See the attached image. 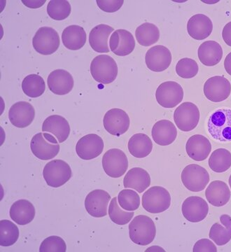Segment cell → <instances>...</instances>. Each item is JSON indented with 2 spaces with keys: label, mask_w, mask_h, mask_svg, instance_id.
Wrapping results in <instances>:
<instances>
[{
  "label": "cell",
  "mask_w": 231,
  "mask_h": 252,
  "mask_svg": "<svg viewBox=\"0 0 231 252\" xmlns=\"http://www.w3.org/2000/svg\"><path fill=\"white\" fill-rule=\"evenodd\" d=\"M156 228L154 220L145 215L134 217L129 224L130 238L134 244L146 246L156 238Z\"/></svg>",
  "instance_id": "cell-1"
},
{
  "label": "cell",
  "mask_w": 231,
  "mask_h": 252,
  "mask_svg": "<svg viewBox=\"0 0 231 252\" xmlns=\"http://www.w3.org/2000/svg\"><path fill=\"white\" fill-rule=\"evenodd\" d=\"M207 130L214 140L231 142V109H217L212 113L207 123Z\"/></svg>",
  "instance_id": "cell-2"
},
{
  "label": "cell",
  "mask_w": 231,
  "mask_h": 252,
  "mask_svg": "<svg viewBox=\"0 0 231 252\" xmlns=\"http://www.w3.org/2000/svg\"><path fill=\"white\" fill-rule=\"evenodd\" d=\"M118 72L116 61L108 55L96 56L91 62V75L99 84H109L114 82L117 77Z\"/></svg>",
  "instance_id": "cell-3"
},
{
  "label": "cell",
  "mask_w": 231,
  "mask_h": 252,
  "mask_svg": "<svg viewBox=\"0 0 231 252\" xmlns=\"http://www.w3.org/2000/svg\"><path fill=\"white\" fill-rule=\"evenodd\" d=\"M59 142L49 132H39L34 135L31 142L32 152L37 158L51 160L60 152Z\"/></svg>",
  "instance_id": "cell-4"
},
{
  "label": "cell",
  "mask_w": 231,
  "mask_h": 252,
  "mask_svg": "<svg viewBox=\"0 0 231 252\" xmlns=\"http://www.w3.org/2000/svg\"><path fill=\"white\" fill-rule=\"evenodd\" d=\"M170 205V194L164 187H153L143 194V208L150 213L159 214L166 211Z\"/></svg>",
  "instance_id": "cell-5"
},
{
  "label": "cell",
  "mask_w": 231,
  "mask_h": 252,
  "mask_svg": "<svg viewBox=\"0 0 231 252\" xmlns=\"http://www.w3.org/2000/svg\"><path fill=\"white\" fill-rule=\"evenodd\" d=\"M71 167L63 160H53L48 162L43 170V177L47 185L59 188L67 183L71 177Z\"/></svg>",
  "instance_id": "cell-6"
},
{
  "label": "cell",
  "mask_w": 231,
  "mask_h": 252,
  "mask_svg": "<svg viewBox=\"0 0 231 252\" xmlns=\"http://www.w3.org/2000/svg\"><path fill=\"white\" fill-rule=\"evenodd\" d=\"M181 178L184 187L192 192L203 190L210 180L207 170L197 164L187 165L183 170Z\"/></svg>",
  "instance_id": "cell-7"
},
{
  "label": "cell",
  "mask_w": 231,
  "mask_h": 252,
  "mask_svg": "<svg viewBox=\"0 0 231 252\" xmlns=\"http://www.w3.org/2000/svg\"><path fill=\"white\" fill-rule=\"evenodd\" d=\"M102 167L109 177L119 178L126 173L129 167L127 156L120 149H109L103 156Z\"/></svg>",
  "instance_id": "cell-8"
},
{
  "label": "cell",
  "mask_w": 231,
  "mask_h": 252,
  "mask_svg": "<svg viewBox=\"0 0 231 252\" xmlns=\"http://www.w3.org/2000/svg\"><path fill=\"white\" fill-rule=\"evenodd\" d=\"M33 46L36 52L41 55L54 54L60 46L59 34L54 28H40L33 37Z\"/></svg>",
  "instance_id": "cell-9"
},
{
  "label": "cell",
  "mask_w": 231,
  "mask_h": 252,
  "mask_svg": "<svg viewBox=\"0 0 231 252\" xmlns=\"http://www.w3.org/2000/svg\"><path fill=\"white\" fill-rule=\"evenodd\" d=\"M174 121L179 130L189 132L195 129L200 121V111L195 104L185 102L174 112Z\"/></svg>",
  "instance_id": "cell-10"
},
{
  "label": "cell",
  "mask_w": 231,
  "mask_h": 252,
  "mask_svg": "<svg viewBox=\"0 0 231 252\" xmlns=\"http://www.w3.org/2000/svg\"><path fill=\"white\" fill-rule=\"evenodd\" d=\"M158 103L164 108H174L184 98V90L175 81H166L158 87L156 92Z\"/></svg>",
  "instance_id": "cell-11"
},
{
  "label": "cell",
  "mask_w": 231,
  "mask_h": 252,
  "mask_svg": "<svg viewBox=\"0 0 231 252\" xmlns=\"http://www.w3.org/2000/svg\"><path fill=\"white\" fill-rule=\"evenodd\" d=\"M104 129L111 135L119 137L127 132L130 118L123 109L114 108L108 111L103 119Z\"/></svg>",
  "instance_id": "cell-12"
},
{
  "label": "cell",
  "mask_w": 231,
  "mask_h": 252,
  "mask_svg": "<svg viewBox=\"0 0 231 252\" xmlns=\"http://www.w3.org/2000/svg\"><path fill=\"white\" fill-rule=\"evenodd\" d=\"M204 95L213 102H221L226 100L231 93L230 81L222 76L209 78L204 84Z\"/></svg>",
  "instance_id": "cell-13"
},
{
  "label": "cell",
  "mask_w": 231,
  "mask_h": 252,
  "mask_svg": "<svg viewBox=\"0 0 231 252\" xmlns=\"http://www.w3.org/2000/svg\"><path fill=\"white\" fill-rule=\"evenodd\" d=\"M104 149V142L102 137L96 134L81 137L76 145V152L78 157L85 160H92L99 157Z\"/></svg>",
  "instance_id": "cell-14"
},
{
  "label": "cell",
  "mask_w": 231,
  "mask_h": 252,
  "mask_svg": "<svg viewBox=\"0 0 231 252\" xmlns=\"http://www.w3.org/2000/svg\"><path fill=\"white\" fill-rule=\"evenodd\" d=\"M111 195L101 189L93 190L88 194L85 200V208L91 216L101 218L107 216Z\"/></svg>",
  "instance_id": "cell-15"
},
{
  "label": "cell",
  "mask_w": 231,
  "mask_h": 252,
  "mask_svg": "<svg viewBox=\"0 0 231 252\" xmlns=\"http://www.w3.org/2000/svg\"><path fill=\"white\" fill-rule=\"evenodd\" d=\"M145 62L147 67L153 72H164L172 63V54L165 46H155L147 51Z\"/></svg>",
  "instance_id": "cell-16"
},
{
  "label": "cell",
  "mask_w": 231,
  "mask_h": 252,
  "mask_svg": "<svg viewBox=\"0 0 231 252\" xmlns=\"http://www.w3.org/2000/svg\"><path fill=\"white\" fill-rule=\"evenodd\" d=\"M182 211L186 220L192 223H198L208 215V204L200 197H189L183 203Z\"/></svg>",
  "instance_id": "cell-17"
},
{
  "label": "cell",
  "mask_w": 231,
  "mask_h": 252,
  "mask_svg": "<svg viewBox=\"0 0 231 252\" xmlns=\"http://www.w3.org/2000/svg\"><path fill=\"white\" fill-rule=\"evenodd\" d=\"M35 117V111L31 103L20 101L11 106L9 112L10 122L19 128H24L31 125Z\"/></svg>",
  "instance_id": "cell-18"
},
{
  "label": "cell",
  "mask_w": 231,
  "mask_h": 252,
  "mask_svg": "<svg viewBox=\"0 0 231 252\" xmlns=\"http://www.w3.org/2000/svg\"><path fill=\"white\" fill-rule=\"evenodd\" d=\"M109 48L116 56H129L135 48V40L129 31L124 29L117 30L110 36Z\"/></svg>",
  "instance_id": "cell-19"
},
{
  "label": "cell",
  "mask_w": 231,
  "mask_h": 252,
  "mask_svg": "<svg viewBox=\"0 0 231 252\" xmlns=\"http://www.w3.org/2000/svg\"><path fill=\"white\" fill-rule=\"evenodd\" d=\"M49 90L56 94L64 95L71 92L74 87V79L70 73L64 69L53 71L48 77Z\"/></svg>",
  "instance_id": "cell-20"
},
{
  "label": "cell",
  "mask_w": 231,
  "mask_h": 252,
  "mask_svg": "<svg viewBox=\"0 0 231 252\" xmlns=\"http://www.w3.org/2000/svg\"><path fill=\"white\" fill-rule=\"evenodd\" d=\"M212 31L213 23L206 15H194L188 21V33L196 40H203L212 34Z\"/></svg>",
  "instance_id": "cell-21"
},
{
  "label": "cell",
  "mask_w": 231,
  "mask_h": 252,
  "mask_svg": "<svg viewBox=\"0 0 231 252\" xmlns=\"http://www.w3.org/2000/svg\"><path fill=\"white\" fill-rule=\"evenodd\" d=\"M186 151L188 156L196 161H202L209 157L212 144L207 137L202 135H193L187 141Z\"/></svg>",
  "instance_id": "cell-22"
},
{
  "label": "cell",
  "mask_w": 231,
  "mask_h": 252,
  "mask_svg": "<svg viewBox=\"0 0 231 252\" xmlns=\"http://www.w3.org/2000/svg\"><path fill=\"white\" fill-rule=\"evenodd\" d=\"M42 132L53 134L59 143H63L69 137L70 126L64 117L59 115L50 116L43 123Z\"/></svg>",
  "instance_id": "cell-23"
},
{
  "label": "cell",
  "mask_w": 231,
  "mask_h": 252,
  "mask_svg": "<svg viewBox=\"0 0 231 252\" xmlns=\"http://www.w3.org/2000/svg\"><path fill=\"white\" fill-rule=\"evenodd\" d=\"M151 135L156 144L161 146H167L175 141L177 130L176 126L170 121L161 120L153 126Z\"/></svg>",
  "instance_id": "cell-24"
},
{
  "label": "cell",
  "mask_w": 231,
  "mask_h": 252,
  "mask_svg": "<svg viewBox=\"0 0 231 252\" xmlns=\"http://www.w3.org/2000/svg\"><path fill=\"white\" fill-rule=\"evenodd\" d=\"M231 190L227 184L222 181L211 182L205 190V196L210 205L222 207L227 205L231 199Z\"/></svg>",
  "instance_id": "cell-25"
},
{
  "label": "cell",
  "mask_w": 231,
  "mask_h": 252,
  "mask_svg": "<svg viewBox=\"0 0 231 252\" xmlns=\"http://www.w3.org/2000/svg\"><path fill=\"white\" fill-rule=\"evenodd\" d=\"M9 215L11 220L17 224L27 225L34 220L35 208L31 202L22 199L17 200L11 205Z\"/></svg>",
  "instance_id": "cell-26"
},
{
  "label": "cell",
  "mask_w": 231,
  "mask_h": 252,
  "mask_svg": "<svg viewBox=\"0 0 231 252\" xmlns=\"http://www.w3.org/2000/svg\"><path fill=\"white\" fill-rule=\"evenodd\" d=\"M223 49L215 41H207L202 43L198 50V56L201 63L207 67L217 65L222 61Z\"/></svg>",
  "instance_id": "cell-27"
},
{
  "label": "cell",
  "mask_w": 231,
  "mask_h": 252,
  "mask_svg": "<svg viewBox=\"0 0 231 252\" xmlns=\"http://www.w3.org/2000/svg\"><path fill=\"white\" fill-rule=\"evenodd\" d=\"M114 28L105 24L98 25L93 28L89 34V43L96 52L106 54L109 52L108 39Z\"/></svg>",
  "instance_id": "cell-28"
},
{
  "label": "cell",
  "mask_w": 231,
  "mask_h": 252,
  "mask_svg": "<svg viewBox=\"0 0 231 252\" xmlns=\"http://www.w3.org/2000/svg\"><path fill=\"white\" fill-rule=\"evenodd\" d=\"M150 185V175L141 167L131 169L124 179L125 188L134 189L139 193L144 192Z\"/></svg>",
  "instance_id": "cell-29"
},
{
  "label": "cell",
  "mask_w": 231,
  "mask_h": 252,
  "mask_svg": "<svg viewBox=\"0 0 231 252\" xmlns=\"http://www.w3.org/2000/svg\"><path fill=\"white\" fill-rule=\"evenodd\" d=\"M209 237L218 246H224L231 240V217L229 215L220 217V222L211 227Z\"/></svg>",
  "instance_id": "cell-30"
},
{
  "label": "cell",
  "mask_w": 231,
  "mask_h": 252,
  "mask_svg": "<svg viewBox=\"0 0 231 252\" xmlns=\"http://www.w3.org/2000/svg\"><path fill=\"white\" fill-rule=\"evenodd\" d=\"M86 33L81 26H69L63 32L62 40L67 49L76 51L84 47L86 42Z\"/></svg>",
  "instance_id": "cell-31"
},
{
  "label": "cell",
  "mask_w": 231,
  "mask_h": 252,
  "mask_svg": "<svg viewBox=\"0 0 231 252\" xmlns=\"http://www.w3.org/2000/svg\"><path fill=\"white\" fill-rule=\"evenodd\" d=\"M128 146L130 154L137 158L147 157L152 152V141L146 134L137 133L132 136Z\"/></svg>",
  "instance_id": "cell-32"
},
{
  "label": "cell",
  "mask_w": 231,
  "mask_h": 252,
  "mask_svg": "<svg viewBox=\"0 0 231 252\" xmlns=\"http://www.w3.org/2000/svg\"><path fill=\"white\" fill-rule=\"evenodd\" d=\"M135 36L140 45L149 46L159 40L160 31L153 23H144L136 29Z\"/></svg>",
  "instance_id": "cell-33"
},
{
  "label": "cell",
  "mask_w": 231,
  "mask_h": 252,
  "mask_svg": "<svg viewBox=\"0 0 231 252\" xmlns=\"http://www.w3.org/2000/svg\"><path fill=\"white\" fill-rule=\"evenodd\" d=\"M22 89L23 93L28 97L36 98L44 94L46 90V84L40 76L32 74L23 79Z\"/></svg>",
  "instance_id": "cell-34"
},
{
  "label": "cell",
  "mask_w": 231,
  "mask_h": 252,
  "mask_svg": "<svg viewBox=\"0 0 231 252\" xmlns=\"http://www.w3.org/2000/svg\"><path fill=\"white\" fill-rule=\"evenodd\" d=\"M211 170L217 173L227 171L231 167V153L226 149H218L211 154L209 159Z\"/></svg>",
  "instance_id": "cell-35"
},
{
  "label": "cell",
  "mask_w": 231,
  "mask_h": 252,
  "mask_svg": "<svg viewBox=\"0 0 231 252\" xmlns=\"http://www.w3.org/2000/svg\"><path fill=\"white\" fill-rule=\"evenodd\" d=\"M17 225L9 220H0V245L9 247L16 243L19 238Z\"/></svg>",
  "instance_id": "cell-36"
},
{
  "label": "cell",
  "mask_w": 231,
  "mask_h": 252,
  "mask_svg": "<svg viewBox=\"0 0 231 252\" xmlns=\"http://www.w3.org/2000/svg\"><path fill=\"white\" fill-rule=\"evenodd\" d=\"M47 14L56 21H63L71 14V5L66 0H51L47 6Z\"/></svg>",
  "instance_id": "cell-37"
},
{
  "label": "cell",
  "mask_w": 231,
  "mask_h": 252,
  "mask_svg": "<svg viewBox=\"0 0 231 252\" xmlns=\"http://www.w3.org/2000/svg\"><path fill=\"white\" fill-rule=\"evenodd\" d=\"M134 211L126 212L118 204V198L111 199L109 206V216L110 220L117 225H124L129 223L133 218Z\"/></svg>",
  "instance_id": "cell-38"
},
{
  "label": "cell",
  "mask_w": 231,
  "mask_h": 252,
  "mask_svg": "<svg viewBox=\"0 0 231 252\" xmlns=\"http://www.w3.org/2000/svg\"><path fill=\"white\" fill-rule=\"evenodd\" d=\"M118 201L121 208L127 211H135L140 205V198L132 189H124L118 195Z\"/></svg>",
  "instance_id": "cell-39"
},
{
  "label": "cell",
  "mask_w": 231,
  "mask_h": 252,
  "mask_svg": "<svg viewBox=\"0 0 231 252\" xmlns=\"http://www.w3.org/2000/svg\"><path fill=\"white\" fill-rule=\"evenodd\" d=\"M199 67L197 62L194 59H184L178 61L176 65V72L179 77L184 79H191L197 75Z\"/></svg>",
  "instance_id": "cell-40"
},
{
  "label": "cell",
  "mask_w": 231,
  "mask_h": 252,
  "mask_svg": "<svg viewBox=\"0 0 231 252\" xmlns=\"http://www.w3.org/2000/svg\"><path fill=\"white\" fill-rule=\"evenodd\" d=\"M67 246L63 238L58 236H50L41 243L40 252H66Z\"/></svg>",
  "instance_id": "cell-41"
},
{
  "label": "cell",
  "mask_w": 231,
  "mask_h": 252,
  "mask_svg": "<svg viewBox=\"0 0 231 252\" xmlns=\"http://www.w3.org/2000/svg\"><path fill=\"white\" fill-rule=\"evenodd\" d=\"M98 6L102 11L114 13L119 11L124 4V0H97Z\"/></svg>",
  "instance_id": "cell-42"
},
{
  "label": "cell",
  "mask_w": 231,
  "mask_h": 252,
  "mask_svg": "<svg viewBox=\"0 0 231 252\" xmlns=\"http://www.w3.org/2000/svg\"><path fill=\"white\" fill-rule=\"evenodd\" d=\"M194 252H217L215 244L209 239H201L196 242L193 249Z\"/></svg>",
  "instance_id": "cell-43"
},
{
  "label": "cell",
  "mask_w": 231,
  "mask_h": 252,
  "mask_svg": "<svg viewBox=\"0 0 231 252\" xmlns=\"http://www.w3.org/2000/svg\"><path fill=\"white\" fill-rule=\"evenodd\" d=\"M222 37L226 44L231 47V22L224 26L222 32Z\"/></svg>",
  "instance_id": "cell-44"
},
{
  "label": "cell",
  "mask_w": 231,
  "mask_h": 252,
  "mask_svg": "<svg viewBox=\"0 0 231 252\" xmlns=\"http://www.w3.org/2000/svg\"><path fill=\"white\" fill-rule=\"evenodd\" d=\"M23 4L26 5L28 8L31 9H38V8L41 7V6L44 4L46 2V0H39V1H30V0H22Z\"/></svg>",
  "instance_id": "cell-45"
},
{
  "label": "cell",
  "mask_w": 231,
  "mask_h": 252,
  "mask_svg": "<svg viewBox=\"0 0 231 252\" xmlns=\"http://www.w3.org/2000/svg\"><path fill=\"white\" fill-rule=\"evenodd\" d=\"M224 67L228 74L231 76V52L226 57L224 61Z\"/></svg>",
  "instance_id": "cell-46"
},
{
  "label": "cell",
  "mask_w": 231,
  "mask_h": 252,
  "mask_svg": "<svg viewBox=\"0 0 231 252\" xmlns=\"http://www.w3.org/2000/svg\"><path fill=\"white\" fill-rule=\"evenodd\" d=\"M229 186H230L231 189V175L230 176V178H229Z\"/></svg>",
  "instance_id": "cell-47"
}]
</instances>
